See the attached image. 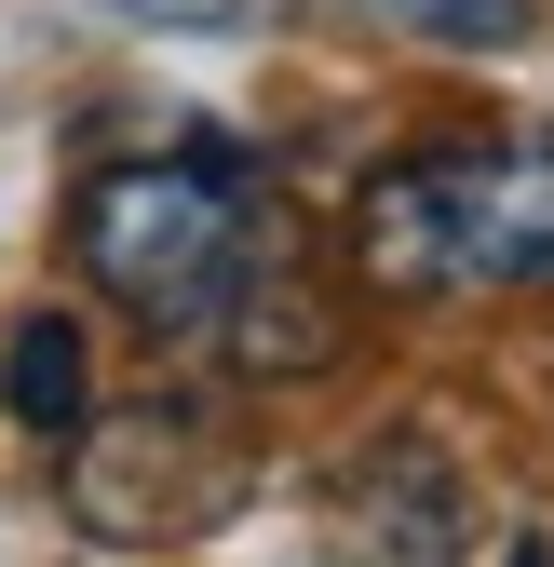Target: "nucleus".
Segmentation results:
<instances>
[{"mask_svg": "<svg viewBox=\"0 0 554 567\" xmlns=\"http://www.w3.org/2000/svg\"><path fill=\"white\" fill-rule=\"evenodd\" d=\"M270 257H298V230L230 135L135 150V163L82 176V203H68V270L150 338H230V311L257 298Z\"/></svg>", "mask_w": 554, "mask_h": 567, "instance_id": "nucleus-1", "label": "nucleus"}, {"mask_svg": "<svg viewBox=\"0 0 554 567\" xmlns=\"http://www.w3.org/2000/svg\"><path fill=\"white\" fill-rule=\"evenodd\" d=\"M352 257L406 311L554 298V135H420L352 203Z\"/></svg>", "mask_w": 554, "mask_h": 567, "instance_id": "nucleus-2", "label": "nucleus"}, {"mask_svg": "<svg viewBox=\"0 0 554 567\" xmlns=\"http://www.w3.org/2000/svg\"><path fill=\"white\" fill-rule=\"evenodd\" d=\"M68 501H82V527H109V540H203L244 501V446L217 433V405L150 392V405H122L109 433L68 446Z\"/></svg>", "mask_w": 554, "mask_h": 567, "instance_id": "nucleus-3", "label": "nucleus"}, {"mask_svg": "<svg viewBox=\"0 0 554 567\" xmlns=\"http://www.w3.org/2000/svg\"><path fill=\"white\" fill-rule=\"evenodd\" d=\"M473 554V486L433 433H379L325 486V567H460Z\"/></svg>", "mask_w": 554, "mask_h": 567, "instance_id": "nucleus-4", "label": "nucleus"}, {"mask_svg": "<svg viewBox=\"0 0 554 567\" xmlns=\"http://www.w3.org/2000/svg\"><path fill=\"white\" fill-rule=\"evenodd\" d=\"M0 405H14L41 446H82V324L68 311H28L0 338Z\"/></svg>", "mask_w": 554, "mask_h": 567, "instance_id": "nucleus-5", "label": "nucleus"}, {"mask_svg": "<svg viewBox=\"0 0 554 567\" xmlns=\"http://www.w3.org/2000/svg\"><path fill=\"white\" fill-rule=\"evenodd\" d=\"M122 14H176V28H244V0H122Z\"/></svg>", "mask_w": 554, "mask_h": 567, "instance_id": "nucleus-6", "label": "nucleus"}, {"mask_svg": "<svg viewBox=\"0 0 554 567\" xmlns=\"http://www.w3.org/2000/svg\"><path fill=\"white\" fill-rule=\"evenodd\" d=\"M514 567H554V554H541V540H527V554H514Z\"/></svg>", "mask_w": 554, "mask_h": 567, "instance_id": "nucleus-7", "label": "nucleus"}]
</instances>
